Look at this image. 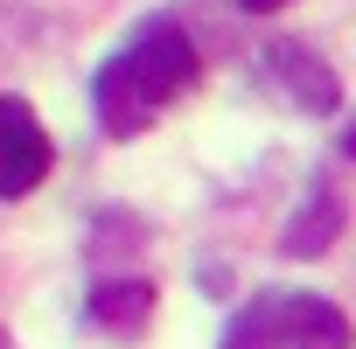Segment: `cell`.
Listing matches in <instances>:
<instances>
[{
    "label": "cell",
    "mask_w": 356,
    "mask_h": 349,
    "mask_svg": "<svg viewBox=\"0 0 356 349\" xmlns=\"http://www.w3.org/2000/svg\"><path fill=\"white\" fill-rule=\"evenodd\" d=\"M49 174V133L22 98H0V196H29Z\"/></svg>",
    "instance_id": "3957f363"
},
{
    "label": "cell",
    "mask_w": 356,
    "mask_h": 349,
    "mask_svg": "<svg viewBox=\"0 0 356 349\" xmlns=\"http://www.w3.org/2000/svg\"><path fill=\"white\" fill-rule=\"evenodd\" d=\"M231 349H349V321L335 300L280 286L231 321Z\"/></svg>",
    "instance_id": "7a4b0ae2"
},
{
    "label": "cell",
    "mask_w": 356,
    "mask_h": 349,
    "mask_svg": "<svg viewBox=\"0 0 356 349\" xmlns=\"http://www.w3.org/2000/svg\"><path fill=\"white\" fill-rule=\"evenodd\" d=\"M147 314H154V286H140V279H126V286H98V293H91V321H98L105 335H140Z\"/></svg>",
    "instance_id": "5b68a950"
},
{
    "label": "cell",
    "mask_w": 356,
    "mask_h": 349,
    "mask_svg": "<svg viewBox=\"0 0 356 349\" xmlns=\"http://www.w3.org/2000/svg\"><path fill=\"white\" fill-rule=\"evenodd\" d=\"M266 70H273V77H280L307 112H335V98H342V91H335V77H328V63H321V56H307L300 42L273 49V56H266Z\"/></svg>",
    "instance_id": "277c9868"
},
{
    "label": "cell",
    "mask_w": 356,
    "mask_h": 349,
    "mask_svg": "<svg viewBox=\"0 0 356 349\" xmlns=\"http://www.w3.org/2000/svg\"><path fill=\"white\" fill-rule=\"evenodd\" d=\"M349 154H356V126H349Z\"/></svg>",
    "instance_id": "ba28073f"
},
{
    "label": "cell",
    "mask_w": 356,
    "mask_h": 349,
    "mask_svg": "<svg viewBox=\"0 0 356 349\" xmlns=\"http://www.w3.org/2000/svg\"><path fill=\"white\" fill-rule=\"evenodd\" d=\"M335 224H342V210H335V196H328V182H314V196H307V217L286 231V252H321L328 238H335Z\"/></svg>",
    "instance_id": "8992f818"
},
{
    "label": "cell",
    "mask_w": 356,
    "mask_h": 349,
    "mask_svg": "<svg viewBox=\"0 0 356 349\" xmlns=\"http://www.w3.org/2000/svg\"><path fill=\"white\" fill-rule=\"evenodd\" d=\"M238 8H252V15H273V8H286V0H238Z\"/></svg>",
    "instance_id": "52a82bcc"
},
{
    "label": "cell",
    "mask_w": 356,
    "mask_h": 349,
    "mask_svg": "<svg viewBox=\"0 0 356 349\" xmlns=\"http://www.w3.org/2000/svg\"><path fill=\"white\" fill-rule=\"evenodd\" d=\"M196 84V42H189V29L182 22H140L126 42H119V56L98 70V126L105 133H147L175 98H182Z\"/></svg>",
    "instance_id": "6da1fadb"
}]
</instances>
